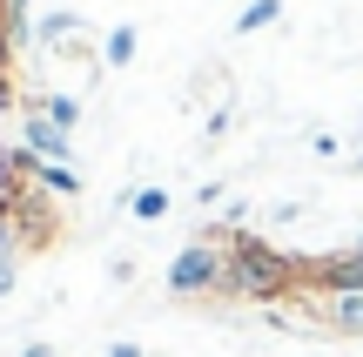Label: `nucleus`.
I'll return each mask as SVG.
<instances>
[{
  "instance_id": "obj_9",
  "label": "nucleus",
  "mask_w": 363,
  "mask_h": 357,
  "mask_svg": "<svg viewBox=\"0 0 363 357\" xmlns=\"http://www.w3.org/2000/svg\"><path fill=\"white\" fill-rule=\"evenodd\" d=\"M269 21H283V0H249V7L235 13V34H262Z\"/></svg>"
},
{
  "instance_id": "obj_8",
  "label": "nucleus",
  "mask_w": 363,
  "mask_h": 357,
  "mask_svg": "<svg viewBox=\"0 0 363 357\" xmlns=\"http://www.w3.org/2000/svg\"><path fill=\"white\" fill-rule=\"evenodd\" d=\"M135 48H142V34H135V27H108V34H101V61H108V67H128Z\"/></svg>"
},
{
  "instance_id": "obj_13",
  "label": "nucleus",
  "mask_w": 363,
  "mask_h": 357,
  "mask_svg": "<svg viewBox=\"0 0 363 357\" xmlns=\"http://www.w3.org/2000/svg\"><path fill=\"white\" fill-rule=\"evenodd\" d=\"M21 243H13V223H0V256H13Z\"/></svg>"
},
{
  "instance_id": "obj_12",
  "label": "nucleus",
  "mask_w": 363,
  "mask_h": 357,
  "mask_svg": "<svg viewBox=\"0 0 363 357\" xmlns=\"http://www.w3.org/2000/svg\"><path fill=\"white\" fill-rule=\"evenodd\" d=\"M13 283H21V263H13V256H0V297H13Z\"/></svg>"
},
{
  "instance_id": "obj_10",
  "label": "nucleus",
  "mask_w": 363,
  "mask_h": 357,
  "mask_svg": "<svg viewBox=\"0 0 363 357\" xmlns=\"http://www.w3.org/2000/svg\"><path fill=\"white\" fill-rule=\"evenodd\" d=\"M128 209L142 216V223H162V216H169V189H135Z\"/></svg>"
},
{
  "instance_id": "obj_15",
  "label": "nucleus",
  "mask_w": 363,
  "mask_h": 357,
  "mask_svg": "<svg viewBox=\"0 0 363 357\" xmlns=\"http://www.w3.org/2000/svg\"><path fill=\"white\" fill-rule=\"evenodd\" d=\"M357 169H363V148H357Z\"/></svg>"
},
{
  "instance_id": "obj_5",
  "label": "nucleus",
  "mask_w": 363,
  "mask_h": 357,
  "mask_svg": "<svg viewBox=\"0 0 363 357\" xmlns=\"http://www.w3.org/2000/svg\"><path fill=\"white\" fill-rule=\"evenodd\" d=\"M21 148H27V155H40V162H67V128H61V121H48L40 108H27Z\"/></svg>"
},
{
  "instance_id": "obj_4",
  "label": "nucleus",
  "mask_w": 363,
  "mask_h": 357,
  "mask_svg": "<svg viewBox=\"0 0 363 357\" xmlns=\"http://www.w3.org/2000/svg\"><path fill=\"white\" fill-rule=\"evenodd\" d=\"M13 243H21V250H48L54 243V216H48V202H40V189H27L21 202H13Z\"/></svg>"
},
{
  "instance_id": "obj_6",
  "label": "nucleus",
  "mask_w": 363,
  "mask_h": 357,
  "mask_svg": "<svg viewBox=\"0 0 363 357\" xmlns=\"http://www.w3.org/2000/svg\"><path fill=\"white\" fill-rule=\"evenodd\" d=\"M34 34L48 40V48H74V40H81V13H74V7H54L48 21L34 27Z\"/></svg>"
},
{
  "instance_id": "obj_1",
  "label": "nucleus",
  "mask_w": 363,
  "mask_h": 357,
  "mask_svg": "<svg viewBox=\"0 0 363 357\" xmlns=\"http://www.w3.org/2000/svg\"><path fill=\"white\" fill-rule=\"evenodd\" d=\"M222 250H229L222 297H235V304H283V297H303V256L276 250V243L249 236V229H235Z\"/></svg>"
},
{
  "instance_id": "obj_7",
  "label": "nucleus",
  "mask_w": 363,
  "mask_h": 357,
  "mask_svg": "<svg viewBox=\"0 0 363 357\" xmlns=\"http://www.w3.org/2000/svg\"><path fill=\"white\" fill-rule=\"evenodd\" d=\"M27 108H40V115H48V121H61L67 135L81 128V94H61V88H54V94H34V101H27Z\"/></svg>"
},
{
  "instance_id": "obj_14",
  "label": "nucleus",
  "mask_w": 363,
  "mask_h": 357,
  "mask_svg": "<svg viewBox=\"0 0 363 357\" xmlns=\"http://www.w3.org/2000/svg\"><path fill=\"white\" fill-rule=\"evenodd\" d=\"M21 357H54V344H27V351H21Z\"/></svg>"
},
{
  "instance_id": "obj_3",
  "label": "nucleus",
  "mask_w": 363,
  "mask_h": 357,
  "mask_svg": "<svg viewBox=\"0 0 363 357\" xmlns=\"http://www.w3.org/2000/svg\"><path fill=\"white\" fill-rule=\"evenodd\" d=\"M310 317L323 324L330 337H363V290H330V297H310Z\"/></svg>"
},
{
  "instance_id": "obj_2",
  "label": "nucleus",
  "mask_w": 363,
  "mask_h": 357,
  "mask_svg": "<svg viewBox=\"0 0 363 357\" xmlns=\"http://www.w3.org/2000/svg\"><path fill=\"white\" fill-rule=\"evenodd\" d=\"M222 277H229V250L216 236H195L169 263V297H222Z\"/></svg>"
},
{
  "instance_id": "obj_11",
  "label": "nucleus",
  "mask_w": 363,
  "mask_h": 357,
  "mask_svg": "<svg viewBox=\"0 0 363 357\" xmlns=\"http://www.w3.org/2000/svg\"><path fill=\"white\" fill-rule=\"evenodd\" d=\"M13 34H7V0H0V88H7V75H13Z\"/></svg>"
}]
</instances>
